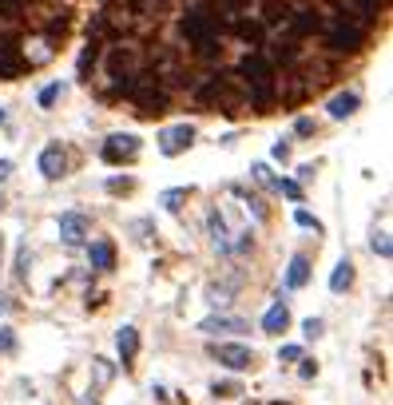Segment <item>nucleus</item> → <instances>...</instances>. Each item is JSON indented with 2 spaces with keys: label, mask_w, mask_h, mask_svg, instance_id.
Listing matches in <instances>:
<instances>
[{
  "label": "nucleus",
  "mask_w": 393,
  "mask_h": 405,
  "mask_svg": "<svg viewBox=\"0 0 393 405\" xmlns=\"http://www.w3.org/2000/svg\"><path fill=\"white\" fill-rule=\"evenodd\" d=\"M219 32H222V20L211 8H191L187 20H183V36L195 44L199 56H215L219 52Z\"/></svg>",
  "instance_id": "1"
},
{
  "label": "nucleus",
  "mask_w": 393,
  "mask_h": 405,
  "mask_svg": "<svg viewBox=\"0 0 393 405\" xmlns=\"http://www.w3.org/2000/svg\"><path fill=\"white\" fill-rule=\"evenodd\" d=\"M238 76L251 83V99L267 112L270 99H274V68H270L267 56H247L242 64H238Z\"/></svg>",
  "instance_id": "2"
},
{
  "label": "nucleus",
  "mask_w": 393,
  "mask_h": 405,
  "mask_svg": "<svg viewBox=\"0 0 393 405\" xmlns=\"http://www.w3.org/2000/svg\"><path fill=\"white\" fill-rule=\"evenodd\" d=\"M191 144H195V128H191V124H175V128H167L163 135H159V151H163L167 159L183 155Z\"/></svg>",
  "instance_id": "3"
},
{
  "label": "nucleus",
  "mask_w": 393,
  "mask_h": 405,
  "mask_svg": "<svg viewBox=\"0 0 393 405\" xmlns=\"http://www.w3.org/2000/svg\"><path fill=\"white\" fill-rule=\"evenodd\" d=\"M140 155V139L135 135H108L104 139V163H127V159H135Z\"/></svg>",
  "instance_id": "4"
},
{
  "label": "nucleus",
  "mask_w": 393,
  "mask_h": 405,
  "mask_svg": "<svg viewBox=\"0 0 393 405\" xmlns=\"http://www.w3.org/2000/svg\"><path fill=\"white\" fill-rule=\"evenodd\" d=\"M326 40H330L334 52H358V48H362V40H365V32L358 28V24H346V20H338Z\"/></svg>",
  "instance_id": "5"
},
{
  "label": "nucleus",
  "mask_w": 393,
  "mask_h": 405,
  "mask_svg": "<svg viewBox=\"0 0 393 405\" xmlns=\"http://www.w3.org/2000/svg\"><path fill=\"white\" fill-rule=\"evenodd\" d=\"M88 230H92L88 215H79V211H64L60 215V239L68 246H79L84 239H88Z\"/></svg>",
  "instance_id": "6"
},
{
  "label": "nucleus",
  "mask_w": 393,
  "mask_h": 405,
  "mask_svg": "<svg viewBox=\"0 0 393 405\" xmlns=\"http://www.w3.org/2000/svg\"><path fill=\"white\" fill-rule=\"evenodd\" d=\"M211 354H215V362H222L227 370H247V366H254V350H247V346H235V342H231V346L222 342V346H215Z\"/></svg>",
  "instance_id": "7"
},
{
  "label": "nucleus",
  "mask_w": 393,
  "mask_h": 405,
  "mask_svg": "<svg viewBox=\"0 0 393 405\" xmlns=\"http://www.w3.org/2000/svg\"><path fill=\"white\" fill-rule=\"evenodd\" d=\"M20 68H24V56H20V48H16V40L0 36V80H12Z\"/></svg>",
  "instance_id": "8"
},
{
  "label": "nucleus",
  "mask_w": 393,
  "mask_h": 405,
  "mask_svg": "<svg viewBox=\"0 0 393 405\" xmlns=\"http://www.w3.org/2000/svg\"><path fill=\"white\" fill-rule=\"evenodd\" d=\"M64 171H68V159H64L60 144H48L44 151H40V175L44 179H64Z\"/></svg>",
  "instance_id": "9"
},
{
  "label": "nucleus",
  "mask_w": 393,
  "mask_h": 405,
  "mask_svg": "<svg viewBox=\"0 0 393 405\" xmlns=\"http://www.w3.org/2000/svg\"><path fill=\"white\" fill-rule=\"evenodd\" d=\"M203 334H242V330H251V326L242 322V318H231V314H211L199 322Z\"/></svg>",
  "instance_id": "10"
},
{
  "label": "nucleus",
  "mask_w": 393,
  "mask_h": 405,
  "mask_svg": "<svg viewBox=\"0 0 393 405\" xmlns=\"http://www.w3.org/2000/svg\"><path fill=\"white\" fill-rule=\"evenodd\" d=\"M115 350H119V362H131V357L140 354V330H135V326H124V330H119V334H115Z\"/></svg>",
  "instance_id": "11"
},
{
  "label": "nucleus",
  "mask_w": 393,
  "mask_h": 405,
  "mask_svg": "<svg viewBox=\"0 0 393 405\" xmlns=\"http://www.w3.org/2000/svg\"><path fill=\"white\" fill-rule=\"evenodd\" d=\"M306 282H310V259H306V255H294V259H290V270H286V286H290V290H302Z\"/></svg>",
  "instance_id": "12"
},
{
  "label": "nucleus",
  "mask_w": 393,
  "mask_h": 405,
  "mask_svg": "<svg viewBox=\"0 0 393 405\" xmlns=\"http://www.w3.org/2000/svg\"><path fill=\"white\" fill-rule=\"evenodd\" d=\"M322 28V17L318 12H290V36L298 40V36H310Z\"/></svg>",
  "instance_id": "13"
},
{
  "label": "nucleus",
  "mask_w": 393,
  "mask_h": 405,
  "mask_svg": "<svg viewBox=\"0 0 393 405\" xmlns=\"http://www.w3.org/2000/svg\"><path fill=\"white\" fill-rule=\"evenodd\" d=\"M286 326H290V310H286V302H274V306L262 314V330H267V334H282Z\"/></svg>",
  "instance_id": "14"
},
{
  "label": "nucleus",
  "mask_w": 393,
  "mask_h": 405,
  "mask_svg": "<svg viewBox=\"0 0 393 405\" xmlns=\"http://www.w3.org/2000/svg\"><path fill=\"white\" fill-rule=\"evenodd\" d=\"M358 92H338V96L330 99V119H346V115H354L358 112Z\"/></svg>",
  "instance_id": "15"
},
{
  "label": "nucleus",
  "mask_w": 393,
  "mask_h": 405,
  "mask_svg": "<svg viewBox=\"0 0 393 405\" xmlns=\"http://www.w3.org/2000/svg\"><path fill=\"white\" fill-rule=\"evenodd\" d=\"M207 227H211V239H215V246H219V250H231V230H227L222 211H211V215H207Z\"/></svg>",
  "instance_id": "16"
},
{
  "label": "nucleus",
  "mask_w": 393,
  "mask_h": 405,
  "mask_svg": "<svg viewBox=\"0 0 393 405\" xmlns=\"http://www.w3.org/2000/svg\"><path fill=\"white\" fill-rule=\"evenodd\" d=\"M88 259H92L95 270H111V262H115V250H111V243H92V246H88Z\"/></svg>",
  "instance_id": "17"
},
{
  "label": "nucleus",
  "mask_w": 393,
  "mask_h": 405,
  "mask_svg": "<svg viewBox=\"0 0 393 405\" xmlns=\"http://www.w3.org/2000/svg\"><path fill=\"white\" fill-rule=\"evenodd\" d=\"M231 32H235L238 40H247V44H262V24H254V20H235Z\"/></svg>",
  "instance_id": "18"
},
{
  "label": "nucleus",
  "mask_w": 393,
  "mask_h": 405,
  "mask_svg": "<svg viewBox=\"0 0 393 405\" xmlns=\"http://www.w3.org/2000/svg\"><path fill=\"white\" fill-rule=\"evenodd\" d=\"M349 282H354V266H349V259H342L338 266H334V275H330V290H334V294H342Z\"/></svg>",
  "instance_id": "19"
},
{
  "label": "nucleus",
  "mask_w": 393,
  "mask_h": 405,
  "mask_svg": "<svg viewBox=\"0 0 393 405\" xmlns=\"http://www.w3.org/2000/svg\"><path fill=\"white\" fill-rule=\"evenodd\" d=\"M183 199H187V187H171V191H163V195H159L163 211H171V215L183 211Z\"/></svg>",
  "instance_id": "20"
},
{
  "label": "nucleus",
  "mask_w": 393,
  "mask_h": 405,
  "mask_svg": "<svg viewBox=\"0 0 393 405\" xmlns=\"http://www.w3.org/2000/svg\"><path fill=\"white\" fill-rule=\"evenodd\" d=\"M370 246H374V255H381V259H390L393 246H390V230H374V239H370Z\"/></svg>",
  "instance_id": "21"
},
{
  "label": "nucleus",
  "mask_w": 393,
  "mask_h": 405,
  "mask_svg": "<svg viewBox=\"0 0 393 405\" xmlns=\"http://www.w3.org/2000/svg\"><path fill=\"white\" fill-rule=\"evenodd\" d=\"M278 20H290V4H278V0H274V4H267V24H278Z\"/></svg>",
  "instance_id": "22"
},
{
  "label": "nucleus",
  "mask_w": 393,
  "mask_h": 405,
  "mask_svg": "<svg viewBox=\"0 0 393 405\" xmlns=\"http://www.w3.org/2000/svg\"><path fill=\"white\" fill-rule=\"evenodd\" d=\"M92 366H95V386H108L111 373H115V370H111V362H108V357H95Z\"/></svg>",
  "instance_id": "23"
},
{
  "label": "nucleus",
  "mask_w": 393,
  "mask_h": 405,
  "mask_svg": "<svg viewBox=\"0 0 393 405\" xmlns=\"http://www.w3.org/2000/svg\"><path fill=\"white\" fill-rule=\"evenodd\" d=\"M381 4H385V0H354V8H358V12H362L365 20H374L381 12Z\"/></svg>",
  "instance_id": "24"
},
{
  "label": "nucleus",
  "mask_w": 393,
  "mask_h": 405,
  "mask_svg": "<svg viewBox=\"0 0 393 405\" xmlns=\"http://www.w3.org/2000/svg\"><path fill=\"white\" fill-rule=\"evenodd\" d=\"M294 223H298V227H306V230H322V223H318L306 207H298V211H294Z\"/></svg>",
  "instance_id": "25"
},
{
  "label": "nucleus",
  "mask_w": 393,
  "mask_h": 405,
  "mask_svg": "<svg viewBox=\"0 0 393 405\" xmlns=\"http://www.w3.org/2000/svg\"><path fill=\"white\" fill-rule=\"evenodd\" d=\"M274 187H278L286 199H302V187L294 183V179H274Z\"/></svg>",
  "instance_id": "26"
},
{
  "label": "nucleus",
  "mask_w": 393,
  "mask_h": 405,
  "mask_svg": "<svg viewBox=\"0 0 393 405\" xmlns=\"http://www.w3.org/2000/svg\"><path fill=\"white\" fill-rule=\"evenodd\" d=\"M28 0H0V17H20Z\"/></svg>",
  "instance_id": "27"
},
{
  "label": "nucleus",
  "mask_w": 393,
  "mask_h": 405,
  "mask_svg": "<svg viewBox=\"0 0 393 405\" xmlns=\"http://www.w3.org/2000/svg\"><path fill=\"white\" fill-rule=\"evenodd\" d=\"M60 92H64L60 83H48L44 92H40V108H52V103H56V99H60Z\"/></svg>",
  "instance_id": "28"
},
{
  "label": "nucleus",
  "mask_w": 393,
  "mask_h": 405,
  "mask_svg": "<svg viewBox=\"0 0 393 405\" xmlns=\"http://www.w3.org/2000/svg\"><path fill=\"white\" fill-rule=\"evenodd\" d=\"M12 350H16V334L0 326V354H12Z\"/></svg>",
  "instance_id": "29"
},
{
  "label": "nucleus",
  "mask_w": 393,
  "mask_h": 405,
  "mask_svg": "<svg viewBox=\"0 0 393 405\" xmlns=\"http://www.w3.org/2000/svg\"><path fill=\"white\" fill-rule=\"evenodd\" d=\"M211 393H215V397H238V386H235V382H222V386L215 382V389H211Z\"/></svg>",
  "instance_id": "30"
},
{
  "label": "nucleus",
  "mask_w": 393,
  "mask_h": 405,
  "mask_svg": "<svg viewBox=\"0 0 393 405\" xmlns=\"http://www.w3.org/2000/svg\"><path fill=\"white\" fill-rule=\"evenodd\" d=\"M278 362H302V346H282V350H278Z\"/></svg>",
  "instance_id": "31"
},
{
  "label": "nucleus",
  "mask_w": 393,
  "mask_h": 405,
  "mask_svg": "<svg viewBox=\"0 0 393 405\" xmlns=\"http://www.w3.org/2000/svg\"><path fill=\"white\" fill-rule=\"evenodd\" d=\"M302 334H306V338H318V334H322V318H306V322H302Z\"/></svg>",
  "instance_id": "32"
},
{
  "label": "nucleus",
  "mask_w": 393,
  "mask_h": 405,
  "mask_svg": "<svg viewBox=\"0 0 393 405\" xmlns=\"http://www.w3.org/2000/svg\"><path fill=\"white\" fill-rule=\"evenodd\" d=\"M254 179H258V183H270V187H274V175H270V167H267V163H254Z\"/></svg>",
  "instance_id": "33"
},
{
  "label": "nucleus",
  "mask_w": 393,
  "mask_h": 405,
  "mask_svg": "<svg viewBox=\"0 0 393 405\" xmlns=\"http://www.w3.org/2000/svg\"><path fill=\"white\" fill-rule=\"evenodd\" d=\"M270 155H274V159H290V144H286V139H278V144L270 147Z\"/></svg>",
  "instance_id": "34"
},
{
  "label": "nucleus",
  "mask_w": 393,
  "mask_h": 405,
  "mask_svg": "<svg viewBox=\"0 0 393 405\" xmlns=\"http://www.w3.org/2000/svg\"><path fill=\"white\" fill-rule=\"evenodd\" d=\"M211 302H215V306H227V302H231V290H219V286H211Z\"/></svg>",
  "instance_id": "35"
},
{
  "label": "nucleus",
  "mask_w": 393,
  "mask_h": 405,
  "mask_svg": "<svg viewBox=\"0 0 393 405\" xmlns=\"http://www.w3.org/2000/svg\"><path fill=\"white\" fill-rule=\"evenodd\" d=\"M16 275L20 278L28 275V250H24V246H20V255H16Z\"/></svg>",
  "instance_id": "36"
},
{
  "label": "nucleus",
  "mask_w": 393,
  "mask_h": 405,
  "mask_svg": "<svg viewBox=\"0 0 393 405\" xmlns=\"http://www.w3.org/2000/svg\"><path fill=\"white\" fill-rule=\"evenodd\" d=\"M247 246H251V230H238V239H235V246H231V250H238V255H242Z\"/></svg>",
  "instance_id": "37"
},
{
  "label": "nucleus",
  "mask_w": 393,
  "mask_h": 405,
  "mask_svg": "<svg viewBox=\"0 0 393 405\" xmlns=\"http://www.w3.org/2000/svg\"><path fill=\"white\" fill-rule=\"evenodd\" d=\"M108 191H111V195H119V191H131V179H111V183H108Z\"/></svg>",
  "instance_id": "38"
},
{
  "label": "nucleus",
  "mask_w": 393,
  "mask_h": 405,
  "mask_svg": "<svg viewBox=\"0 0 393 405\" xmlns=\"http://www.w3.org/2000/svg\"><path fill=\"white\" fill-rule=\"evenodd\" d=\"M294 131H298V135H314V119H298Z\"/></svg>",
  "instance_id": "39"
},
{
  "label": "nucleus",
  "mask_w": 393,
  "mask_h": 405,
  "mask_svg": "<svg viewBox=\"0 0 393 405\" xmlns=\"http://www.w3.org/2000/svg\"><path fill=\"white\" fill-rule=\"evenodd\" d=\"M8 175H12V159H0V183H4Z\"/></svg>",
  "instance_id": "40"
},
{
  "label": "nucleus",
  "mask_w": 393,
  "mask_h": 405,
  "mask_svg": "<svg viewBox=\"0 0 393 405\" xmlns=\"http://www.w3.org/2000/svg\"><path fill=\"white\" fill-rule=\"evenodd\" d=\"M0 314H8V298L4 294H0Z\"/></svg>",
  "instance_id": "41"
},
{
  "label": "nucleus",
  "mask_w": 393,
  "mask_h": 405,
  "mask_svg": "<svg viewBox=\"0 0 393 405\" xmlns=\"http://www.w3.org/2000/svg\"><path fill=\"white\" fill-rule=\"evenodd\" d=\"M0 124H4V108H0Z\"/></svg>",
  "instance_id": "42"
}]
</instances>
